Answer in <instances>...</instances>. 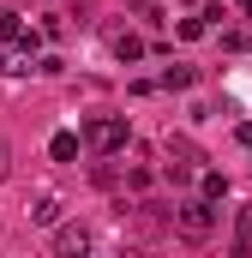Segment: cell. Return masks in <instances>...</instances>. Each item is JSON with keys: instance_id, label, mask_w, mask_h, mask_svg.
Segmentation results:
<instances>
[{"instance_id": "14", "label": "cell", "mask_w": 252, "mask_h": 258, "mask_svg": "<svg viewBox=\"0 0 252 258\" xmlns=\"http://www.w3.org/2000/svg\"><path fill=\"white\" fill-rule=\"evenodd\" d=\"M0 180H6V144H0Z\"/></svg>"}, {"instance_id": "15", "label": "cell", "mask_w": 252, "mask_h": 258, "mask_svg": "<svg viewBox=\"0 0 252 258\" xmlns=\"http://www.w3.org/2000/svg\"><path fill=\"white\" fill-rule=\"evenodd\" d=\"M240 12H246V18H252V0H240Z\"/></svg>"}, {"instance_id": "9", "label": "cell", "mask_w": 252, "mask_h": 258, "mask_svg": "<svg viewBox=\"0 0 252 258\" xmlns=\"http://www.w3.org/2000/svg\"><path fill=\"white\" fill-rule=\"evenodd\" d=\"M156 84H162V90H186V84H192V66H162Z\"/></svg>"}, {"instance_id": "7", "label": "cell", "mask_w": 252, "mask_h": 258, "mask_svg": "<svg viewBox=\"0 0 252 258\" xmlns=\"http://www.w3.org/2000/svg\"><path fill=\"white\" fill-rule=\"evenodd\" d=\"M60 210H66L60 198H54V192H42L36 204H30V222H60Z\"/></svg>"}, {"instance_id": "5", "label": "cell", "mask_w": 252, "mask_h": 258, "mask_svg": "<svg viewBox=\"0 0 252 258\" xmlns=\"http://www.w3.org/2000/svg\"><path fill=\"white\" fill-rule=\"evenodd\" d=\"M48 156L54 162H78V132H54L48 138Z\"/></svg>"}, {"instance_id": "1", "label": "cell", "mask_w": 252, "mask_h": 258, "mask_svg": "<svg viewBox=\"0 0 252 258\" xmlns=\"http://www.w3.org/2000/svg\"><path fill=\"white\" fill-rule=\"evenodd\" d=\"M174 228H180V240H192V246H204L210 234H216V204L198 192V198H180L174 204Z\"/></svg>"}, {"instance_id": "8", "label": "cell", "mask_w": 252, "mask_h": 258, "mask_svg": "<svg viewBox=\"0 0 252 258\" xmlns=\"http://www.w3.org/2000/svg\"><path fill=\"white\" fill-rule=\"evenodd\" d=\"M168 162H186V168H198L204 156H198V144H192V138H168Z\"/></svg>"}, {"instance_id": "2", "label": "cell", "mask_w": 252, "mask_h": 258, "mask_svg": "<svg viewBox=\"0 0 252 258\" xmlns=\"http://www.w3.org/2000/svg\"><path fill=\"white\" fill-rule=\"evenodd\" d=\"M126 114H90V126H84V144L96 150V156H114V150H126Z\"/></svg>"}, {"instance_id": "6", "label": "cell", "mask_w": 252, "mask_h": 258, "mask_svg": "<svg viewBox=\"0 0 252 258\" xmlns=\"http://www.w3.org/2000/svg\"><path fill=\"white\" fill-rule=\"evenodd\" d=\"M114 60H144V36H132V30H120V36H114Z\"/></svg>"}, {"instance_id": "13", "label": "cell", "mask_w": 252, "mask_h": 258, "mask_svg": "<svg viewBox=\"0 0 252 258\" xmlns=\"http://www.w3.org/2000/svg\"><path fill=\"white\" fill-rule=\"evenodd\" d=\"M234 144H240V150H252V120H240V126H234Z\"/></svg>"}, {"instance_id": "3", "label": "cell", "mask_w": 252, "mask_h": 258, "mask_svg": "<svg viewBox=\"0 0 252 258\" xmlns=\"http://www.w3.org/2000/svg\"><path fill=\"white\" fill-rule=\"evenodd\" d=\"M84 246H90V228H84V222H60L54 252H84Z\"/></svg>"}, {"instance_id": "11", "label": "cell", "mask_w": 252, "mask_h": 258, "mask_svg": "<svg viewBox=\"0 0 252 258\" xmlns=\"http://www.w3.org/2000/svg\"><path fill=\"white\" fill-rule=\"evenodd\" d=\"M234 252H252V204H240V234H234Z\"/></svg>"}, {"instance_id": "10", "label": "cell", "mask_w": 252, "mask_h": 258, "mask_svg": "<svg viewBox=\"0 0 252 258\" xmlns=\"http://www.w3.org/2000/svg\"><path fill=\"white\" fill-rule=\"evenodd\" d=\"M174 30H180V42H198V36H204V30H210V18H204V12H198V18H180V24H174Z\"/></svg>"}, {"instance_id": "16", "label": "cell", "mask_w": 252, "mask_h": 258, "mask_svg": "<svg viewBox=\"0 0 252 258\" xmlns=\"http://www.w3.org/2000/svg\"><path fill=\"white\" fill-rule=\"evenodd\" d=\"M246 48H252V36H246Z\"/></svg>"}, {"instance_id": "4", "label": "cell", "mask_w": 252, "mask_h": 258, "mask_svg": "<svg viewBox=\"0 0 252 258\" xmlns=\"http://www.w3.org/2000/svg\"><path fill=\"white\" fill-rule=\"evenodd\" d=\"M198 192L210 198V204H222V198H228V174H216V168H204V174H198Z\"/></svg>"}, {"instance_id": "12", "label": "cell", "mask_w": 252, "mask_h": 258, "mask_svg": "<svg viewBox=\"0 0 252 258\" xmlns=\"http://www.w3.org/2000/svg\"><path fill=\"white\" fill-rule=\"evenodd\" d=\"M24 36V24H18V12H0V42H18Z\"/></svg>"}]
</instances>
